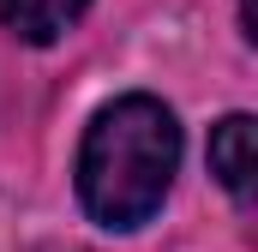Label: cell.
I'll return each mask as SVG.
<instances>
[{
  "mask_svg": "<svg viewBox=\"0 0 258 252\" xmlns=\"http://www.w3.org/2000/svg\"><path fill=\"white\" fill-rule=\"evenodd\" d=\"M90 0H0V24L18 42H60Z\"/></svg>",
  "mask_w": 258,
  "mask_h": 252,
  "instance_id": "3",
  "label": "cell"
},
{
  "mask_svg": "<svg viewBox=\"0 0 258 252\" xmlns=\"http://www.w3.org/2000/svg\"><path fill=\"white\" fill-rule=\"evenodd\" d=\"M210 174L228 186L234 204H252V114H228V120H216L210 132Z\"/></svg>",
  "mask_w": 258,
  "mask_h": 252,
  "instance_id": "2",
  "label": "cell"
},
{
  "mask_svg": "<svg viewBox=\"0 0 258 252\" xmlns=\"http://www.w3.org/2000/svg\"><path fill=\"white\" fill-rule=\"evenodd\" d=\"M180 168V126L156 96H114L78 150V198L102 228H144Z\"/></svg>",
  "mask_w": 258,
  "mask_h": 252,
  "instance_id": "1",
  "label": "cell"
},
{
  "mask_svg": "<svg viewBox=\"0 0 258 252\" xmlns=\"http://www.w3.org/2000/svg\"><path fill=\"white\" fill-rule=\"evenodd\" d=\"M240 6V24H246V36H252V0H234Z\"/></svg>",
  "mask_w": 258,
  "mask_h": 252,
  "instance_id": "4",
  "label": "cell"
}]
</instances>
